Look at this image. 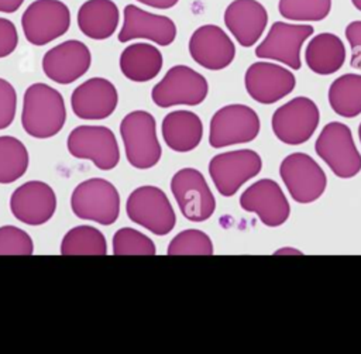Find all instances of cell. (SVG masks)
Returning <instances> with one entry per match:
<instances>
[{"label": "cell", "mask_w": 361, "mask_h": 354, "mask_svg": "<svg viewBox=\"0 0 361 354\" xmlns=\"http://www.w3.org/2000/svg\"><path fill=\"white\" fill-rule=\"evenodd\" d=\"M65 120V102L56 89L45 83H32L27 87L21 124L28 135L39 140L54 137L61 131Z\"/></svg>", "instance_id": "cell-1"}, {"label": "cell", "mask_w": 361, "mask_h": 354, "mask_svg": "<svg viewBox=\"0 0 361 354\" xmlns=\"http://www.w3.org/2000/svg\"><path fill=\"white\" fill-rule=\"evenodd\" d=\"M120 134L130 165L138 169H148L158 164L162 149L157 137V121L152 114L145 110L128 113L121 120Z\"/></svg>", "instance_id": "cell-2"}, {"label": "cell", "mask_w": 361, "mask_h": 354, "mask_svg": "<svg viewBox=\"0 0 361 354\" xmlns=\"http://www.w3.org/2000/svg\"><path fill=\"white\" fill-rule=\"evenodd\" d=\"M71 209L82 220L110 226L118 219L120 196L111 182L103 178L86 179L73 189Z\"/></svg>", "instance_id": "cell-3"}, {"label": "cell", "mask_w": 361, "mask_h": 354, "mask_svg": "<svg viewBox=\"0 0 361 354\" xmlns=\"http://www.w3.org/2000/svg\"><path fill=\"white\" fill-rule=\"evenodd\" d=\"M314 149L338 178L348 179L361 171V154L355 147L351 130L343 123L326 124L314 142Z\"/></svg>", "instance_id": "cell-4"}, {"label": "cell", "mask_w": 361, "mask_h": 354, "mask_svg": "<svg viewBox=\"0 0 361 354\" xmlns=\"http://www.w3.org/2000/svg\"><path fill=\"white\" fill-rule=\"evenodd\" d=\"M126 212L131 221L157 236L171 233L176 224V214L168 196L152 185L134 189L127 197Z\"/></svg>", "instance_id": "cell-5"}, {"label": "cell", "mask_w": 361, "mask_h": 354, "mask_svg": "<svg viewBox=\"0 0 361 354\" xmlns=\"http://www.w3.org/2000/svg\"><path fill=\"white\" fill-rule=\"evenodd\" d=\"M207 93L209 85L203 75L186 65H175L152 87L151 97L158 107L197 106Z\"/></svg>", "instance_id": "cell-6"}, {"label": "cell", "mask_w": 361, "mask_h": 354, "mask_svg": "<svg viewBox=\"0 0 361 354\" xmlns=\"http://www.w3.org/2000/svg\"><path fill=\"white\" fill-rule=\"evenodd\" d=\"M319 121L317 104L309 97L298 96L274 111L271 126L279 141L288 145H299L310 140Z\"/></svg>", "instance_id": "cell-7"}, {"label": "cell", "mask_w": 361, "mask_h": 354, "mask_svg": "<svg viewBox=\"0 0 361 354\" xmlns=\"http://www.w3.org/2000/svg\"><path fill=\"white\" fill-rule=\"evenodd\" d=\"M259 128V117L254 109L245 104H228L213 114L209 144L213 148H223L250 142L257 138Z\"/></svg>", "instance_id": "cell-8"}, {"label": "cell", "mask_w": 361, "mask_h": 354, "mask_svg": "<svg viewBox=\"0 0 361 354\" xmlns=\"http://www.w3.org/2000/svg\"><path fill=\"white\" fill-rule=\"evenodd\" d=\"M279 175L298 203H312L326 190L327 178L322 166L305 152H293L283 158Z\"/></svg>", "instance_id": "cell-9"}, {"label": "cell", "mask_w": 361, "mask_h": 354, "mask_svg": "<svg viewBox=\"0 0 361 354\" xmlns=\"http://www.w3.org/2000/svg\"><path fill=\"white\" fill-rule=\"evenodd\" d=\"M68 151L79 159H89L96 168L110 171L120 161L114 133L104 126H79L68 135Z\"/></svg>", "instance_id": "cell-10"}, {"label": "cell", "mask_w": 361, "mask_h": 354, "mask_svg": "<svg viewBox=\"0 0 361 354\" xmlns=\"http://www.w3.org/2000/svg\"><path fill=\"white\" fill-rule=\"evenodd\" d=\"M71 25V11L59 0H35L21 16V27L27 41L45 45L63 35Z\"/></svg>", "instance_id": "cell-11"}, {"label": "cell", "mask_w": 361, "mask_h": 354, "mask_svg": "<svg viewBox=\"0 0 361 354\" xmlns=\"http://www.w3.org/2000/svg\"><path fill=\"white\" fill-rule=\"evenodd\" d=\"M261 157L252 149H237L214 155L209 162L210 178L221 196L230 197L247 181L259 173Z\"/></svg>", "instance_id": "cell-12"}, {"label": "cell", "mask_w": 361, "mask_h": 354, "mask_svg": "<svg viewBox=\"0 0 361 354\" xmlns=\"http://www.w3.org/2000/svg\"><path fill=\"white\" fill-rule=\"evenodd\" d=\"M171 192L185 219L200 223L216 210L214 196L203 176L195 168H182L171 179Z\"/></svg>", "instance_id": "cell-13"}, {"label": "cell", "mask_w": 361, "mask_h": 354, "mask_svg": "<svg viewBox=\"0 0 361 354\" xmlns=\"http://www.w3.org/2000/svg\"><path fill=\"white\" fill-rule=\"evenodd\" d=\"M312 34V25L275 21L267 37L255 48V56L278 61L298 71L302 66L300 48Z\"/></svg>", "instance_id": "cell-14"}, {"label": "cell", "mask_w": 361, "mask_h": 354, "mask_svg": "<svg viewBox=\"0 0 361 354\" xmlns=\"http://www.w3.org/2000/svg\"><path fill=\"white\" fill-rule=\"evenodd\" d=\"M248 94L261 104H272L289 94L296 86L295 75L272 62H254L244 76Z\"/></svg>", "instance_id": "cell-15"}, {"label": "cell", "mask_w": 361, "mask_h": 354, "mask_svg": "<svg viewBox=\"0 0 361 354\" xmlns=\"http://www.w3.org/2000/svg\"><path fill=\"white\" fill-rule=\"evenodd\" d=\"M240 206L245 212L255 213L268 227L283 224L290 214L289 202L281 186L268 178L250 185L240 196Z\"/></svg>", "instance_id": "cell-16"}, {"label": "cell", "mask_w": 361, "mask_h": 354, "mask_svg": "<svg viewBox=\"0 0 361 354\" xmlns=\"http://www.w3.org/2000/svg\"><path fill=\"white\" fill-rule=\"evenodd\" d=\"M56 196L49 185L41 181H28L20 185L10 197L13 216L24 224L41 226L55 213Z\"/></svg>", "instance_id": "cell-17"}, {"label": "cell", "mask_w": 361, "mask_h": 354, "mask_svg": "<svg viewBox=\"0 0 361 354\" xmlns=\"http://www.w3.org/2000/svg\"><path fill=\"white\" fill-rule=\"evenodd\" d=\"M89 48L78 39H68L45 52L42 71L55 83L69 85L83 76L90 68Z\"/></svg>", "instance_id": "cell-18"}, {"label": "cell", "mask_w": 361, "mask_h": 354, "mask_svg": "<svg viewBox=\"0 0 361 354\" xmlns=\"http://www.w3.org/2000/svg\"><path fill=\"white\" fill-rule=\"evenodd\" d=\"M192 59L209 71L227 68L235 56V47L231 38L214 24H206L193 31L189 39Z\"/></svg>", "instance_id": "cell-19"}, {"label": "cell", "mask_w": 361, "mask_h": 354, "mask_svg": "<svg viewBox=\"0 0 361 354\" xmlns=\"http://www.w3.org/2000/svg\"><path fill=\"white\" fill-rule=\"evenodd\" d=\"M123 17V27L118 32L120 42L144 38L166 47L171 45L176 38V25L166 16L152 14L134 4H128L124 7Z\"/></svg>", "instance_id": "cell-20"}, {"label": "cell", "mask_w": 361, "mask_h": 354, "mask_svg": "<svg viewBox=\"0 0 361 354\" xmlns=\"http://www.w3.org/2000/svg\"><path fill=\"white\" fill-rule=\"evenodd\" d=\"M118 103L116 86L104 78H90L80 83L71 96V107L82 120H103Z\"/></svg>", "instance_id": "cell-21"}, {"label": "cell", "mask_w": 361, "mask_h": 354, "mask_svg": "<svg viewBox=\"0 0 361 354\" xmlns=\"http://www.w3.org/2000/svg\"><path fill=\"white\" fill-rule=\"evenodd\" d=\"M268 23L265 7L257 0H233L224 11V24L241 47H252Z\"/></svg>", "instance_id": "cell-22"}, {"label": "cell", "mask_w": 361, "mask_h": 354, "mask_svg": "<svg viewBox=\"0 0 361 354\" xmlns=\"http://www.w3.org/2000/svg\"><path fill=\"white\" fill-rule=\"evenodd\" d=\"M162 137L172 151L189 152L202 141V120L189 110L171 111L162 120Z\"/></svg>", "instance_id": "cell-23"}, {"label": "cell", "mask_w": 361, "mask_h": 354, "mask_svg": "<svg viewBox=\"0 0 361 354\" xmlns=\"http://www.w3.org/2000/svg\"><path fill=\"white\" fill-rule=\"evenodd\" d=\"M118 7L111 0H87L78 11L79 30L92 39H107L118 27Z\"/></svg>", "instance_id": "cell-24"}, {"label": "cell", "mask_w": 361, "mask_h": 354, "mask_svg": "<svg viewBox=\"0 0 361 354\" xmlns=\"http://www.w3.org/2000/svg\"><path fill=\"white\" fill-rule=\"evenodd\" d=\"M305 61L309 69L317 75H331L337 72L345 61L343 41L331 32H320L313 37L306 49Z\"/></svg>", "instance_id": "cell-25"}, {"label": "cell", "mask_w": 361, "mask_h": 354, "mask_svg": "<svg viewBox=\"0 0 361 354\" xmlns=\"http://www.w3.org/2000/svg\"><path fill=\"white\" fill-rule=\"evenodd\" d=\"M162 54L158 48L147 42H135L123 49L120 55V69L133 82H148L154 79L162 68Z\"/></svg>", "instance_id": "cell-26"}, {"label": "cell", "mask_w": 361, "mask_h": 354, "mask_svg": "<svg viewBox=\"0 0 361 354\" xmlns=\"http://www.w3.org/2000/svg\"><path fill=\"white\" fill-rule=\"evenodd\" d=\"M329 103L341 117L353 118L361 114V75L344 73L329 87Z\"/></svg>", "instance_id": "cell-27"}, {"label": "cell", "mask_w": 361, "mask_h": 354, "mask_svg": "<svg viewBox=\"0 0 361 354\" xmlns=\"http://www.w3.org/2000/svg\"><path fill=\"white\" fill-rule=\"evenodd\" d=\"M62 255H106L107 244L103 233L92 226L71 228L61 243Z\"/></svg>", "instance_id": "cell-28"}, {"label": "cell", "mask_w": 361, "mask_h": 354, "mask_svg": "<svg viewBox=\"0 0 361 354\" xmlns=\"http://www.w3.org/2000/svg\"><path fill=\"white\" fill-rule=\"evenodd\" d=\"M30 157L25 145L11 137H0V183L7 185L20 179L28 168Z\"/></svg>", "instance_id": "cell-29"}, {"label": "cell", "mask_w": 361, "mask_h": 354, "mask_svg": "<svg viewBox=\"0 0 361 354\" xmlns=\"http://www.w3.org/2000/svg\"><path fill=\"white\" fill-rule=\"evenodd\" d=\"M331 8V0H279L278 10L282 17L292 21H320Z\"/></svg>", "instance_id": "cell-30"}, {"label": "cell", "mask_w": 361, "mask_h": 354, "mask_svg": "<svg viewBox=\"0 0 361 354\" xmlns=\"http://www.w3.org/2000/svg\"><path fill=\"white\" fill-rule=\"evenodd\" d=\"M168 255H212L213 244L210 237L196 228H188L176 234L166 250Z\"/></svg>", "instance_id": "cell-31"}, {"label": "cell", "mask_w": 361, "mask_h": 354, "mask_svg": "<svg viewBox=\"0 0 361 354\" xmlns=\"http://www.w3.org/2000/svg\"><path fill=\"white\" fill-rule=\"evenodd\" d=\"M155 252L152 240L135 228L123 227L113 236L114 255H154Z\"/></svg>", "instance_id": "cell-32"}, {"label": "cell", "mask_w": 361, "mask_h": 354, "mask_svg": "<svg viewBox=\"0 0 361 354\" xmlns=\"http://www.w3.org/2000/svg\"><path fill=\"white\" fill-rule=\"evenodd\" d=\"M34 251L31 237L16 226L0 227V255H31Z\"/></svg>", "instance_id": "cell-33"}, {"label": "cell", "mask_w": 361, "mask_h": 354, "mask_svg": "<svg viewBox=\"0 0 361 354\" xmlns=\"http://www.w3.org/2000/svg\"><path fill=\"white\" fill-rule=\"evenodd\" d=\"M17 94L10 82L0 78V130L7 128L16 116Z\"/></svg>", "instance_id": "cell-34"}, {"label": "cell", "mask_w": 361, "mask_h": 354, "mask_svg": "<svg viewBox=\"0 0 361 354\" xmlns=\"http://www.w3.org/2000/svg\"><path fill=\"white\" fill-rule=\"evenodd\" d=\"M18 44L17 28L8 18L0 17V58L14 52Z\"/></svg>", "instance_id": "cell-35"}, {"label": "cell", "mask_w": 361, "mask_h": 354, "mask_svg": "<svg viewBox=\"0 0 361 354\" xmlns=\"http://www.w3.org/2000/svg\"><path fill=\"white\" fill-rule=\"evenodd\" d=\"M345 38L351 48V61L350 65L354 69L361 71V21L355 20L351 21L345 27Z\"/></svg>", "instance_id": "cell-36"}, {"label": "cell", "mask_w": 361, "mask_h": 354, "mask_svg": "<svg viewBox=\"0 0 361 354\" xmlns=\"http://www.w3.org/2000/svg\"><path fill=\"white\" fill-rule=\"evenodd\" d=\"M137 1H140L141 4L149 6V7H154V8L165 10V8L173 7L179 0H137Z\"/></svg>", "instance_id": "cell-37"}, {"label": "cell", "mask_w": 361, "mask_h": 354, "mask_svg": "<svg viewBox=\"0 0 361 354\" xmlns=\"http://www.w3.org/2000/svg\"><path fill=\"white\" fill-rule=\"evenodd\" d=\"M23 3L24 0H0V13H14Z\"/></svg>", "instance_id": "cell-38"}, {"label": "cell", "mask_w": 361, "mask_h": 354, "mask_svg": "<svg viewBox=\"0 0 361 354\" xmlns=\"http://www.w3.org/2000/svg\"><path fill=\"white\" fill-rule=\"evenodd\" d=\"M351 1H353L354 7H355L357 10H360V11H361V0H351Z\"/></svg>", "instance_id": "cell-39"}, {"label": "cell", "mask_w": 361, "mask_h": 354, "mask_svg": "<svg viewBox=\"0 0 361 354\" xmlns=\"http://www.w3.org/2000/svg\"><path fill=\"white\" fill-rule=\"evenodd\" d=\"M358 137H360V142H361V123L358 126Z\"/></svg>", "instance_id": "cell-40"}]
</instances>
